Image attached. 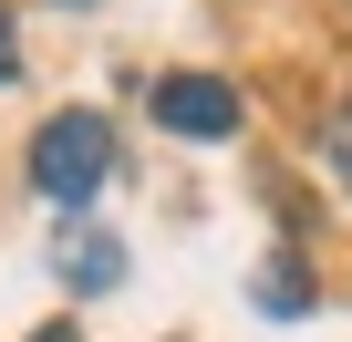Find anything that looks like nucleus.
Segmentation results:
<instances>
[{
    "label": "nucleus",
    "instance_id": "nucleus-1",
    "mask_svg": "<svg viewBox=\"0 0 352 342\" xmlns=\"http://www.w3.org/2000/svg\"><path fill=\"white\" fill-rule=\"evenodd\" d=\"M104 177H114V125H104L94 104H63V114L32 125V197H52V208H94Z\"/></svg>",
    "mask_w": 352,
    "mask_h": 342
},
{
    "label": "nucleus",
    "instance_id": "nucleus-5",
    "mask_svg": "<svg viewBox=\"0 0 352 342\" xmlns=\"http://www.w3.org/2000/svg\"><path fill=\"white\" fill-rule=\"evenodd\" d=\"M32 342H73V321H42V332H32Z\"/></svg>",
    "mask_w": 352,
    "mask_h": 342
},
{
    "label": "nucleus",
    "instance_id": "nucleus-3",
    "mask_svg": "<svg viewBox=\"0 0 352 342\" xmlns=\"http://www.w3.org/2000/svg\"><path fill=\"white\" fill-rule=\"evenodd\" d=\"M63 280H73V290H114V280H124V249H114L104 228H73V239H63Z\"/></svg>",
    "mask_w": 352,
    "mask_h": 342
},
{
    "label": "nucleus",
    "instance_id": "nucleus-2",
    "mask_svg": "<svg viewBox=\"0 0 352 342\" xmlns=\"http://www.w3.org/2000/svg\"><path fill=\"white\" fill-rule=\"evenodd\" d=\"M145 104H155V125H166V135H197V145L239 135V114H249V104H239V83H218V73H166Z\"/></svg>",
    "mask_w": 352,
    "mask_h": 342
},
{
    "label": "nucleus",
    "instance_id": "nucleus-4",
    "mask_svg": "<svg viewBox=\"0 0 352 342\" xmlns=\"http://www.w3.org/2000/svg\"><path fill=\"white\" fill-rule=\"evenodd\" d=\"M0 83H21V21H11V0H0Z\"/></svg>",
    "mask_w": 352,
    "mask_h": 342
}]
</instances>
